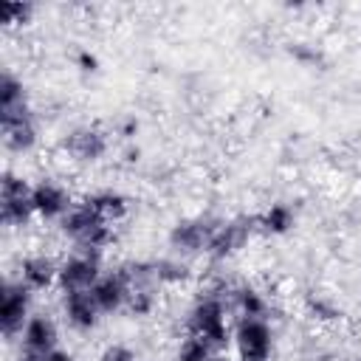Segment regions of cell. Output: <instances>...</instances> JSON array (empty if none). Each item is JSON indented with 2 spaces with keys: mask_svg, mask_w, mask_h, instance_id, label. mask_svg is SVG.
I'll use <instances>...</instances> for the list:
<instances>
[{
  "mask_svg": "<svg viewBox=\"0 0 361 361\" xmlns=\"http://www.w3.org/2000/svg\"><path fill=\"white\" fill-rule=\"evenodd\" d=\"M228 290L231 285L214 282L209 285L186 313V333L200 338L214 353L231 344V324H228Z\"/></svg>",
  "mask_w": 361,
  "mask_h": 361,
  "instance_id": "obj_1",
  "label": "cell"
},
{
  "mask_svg": "<svg viewBox=\"0 0 361 361\" xmlns=\"http://www.w3.org/2000/svg\"><path fill=\"white\" fill-rule=\"evenodd\" d=\"M62 234L82 251H104L113 240H116V231H113V223L102 220L96 212H90L85 203H76L59 223Z\"/></svg>",
  "mask_w": 361,
  "mask_h": 361,
  "instance_id": "obj_2",
  "label": "cell"
},
{
  "mask_svg": "<svg viewBox=\"0 0 361 361\" xmlns=\"http://www.w3.org/2000/svg\"><path fill=\"white\" fill-rule=\"evenodd\" d=\"M231 344L240 361H271L274 355V327L268 319L240 316L231 327Z\"/></svg>",
  "mask_w": 361,
  "mask_h": 361,
  "instance_id": "obj_3",
  "label": "cell"
},
{
  "mask_svg": "<svg viewBox=\"0 0 361 361\" xmlns=\"http://www.w3.org/2000/svg\"><path fill=\"white\" fill-rule=\"evenodd\" d=\"M31 183L14 172H3L0 178V220L6 228H25L34 220Z\"/></svg>",
  "mask_w": 361,
  "mask_h": 361,
  "instance_id": "obj_4",
  "label": "cell"
},
{
  "mask_svg": "<svg viewBox=\"0 0 361 361\" xmlns=\"http://www.w3.org/2000/svg\"><path fill=\"white\" fill-rule=\"evenodd\" d=\"M31 290L17 282V279H6L0 288V330L6 341L20 338L25 322L31 319Z\"/></svg>",
  "mask_w": 361,
  "mask_h": 361,
  "instance_id": "obj_5",
  "label": "cell"
},
{
  "mask_svg": "<svg viewBox=\"0 0 361 361\" xmlns=\"http://www.w3.org/2000/svg\"><path fill=\"white\" fill-rule=\"evenodd\" d=\"M102 257L99 251H73L59 262V274H56V288L62 293L71 290H90L99 276H102Z\"/></svg>",
  "mask_w": 361,
  "mask_h": 361,
  "instance_id": "obj_6",
  "label": "cell"
},
{
  "mask_svg": "<svg viewBox=\"0 0 361 361\" xmlns=\"http://www.w3.org/2000/svg\"><path fill=\"white\" fill-rule=\"evenodd\" d=\"M217 217H183L169 228V248L175 257H195V254H206L209 240L217 228Z\"/></svg>",
  "mask_w": 361,
  "mask_h": 361,
  "instance_id": "obj_7",
  "label": "cell"
},
{
  "mask_svg": "<svg viewBox=\"0 0 361 361\" xmlns=\"http://www.w3.org/2000/svg\"><path fill=\"white\" fill-rule=\"evenodd\" d=\"M257 231V217L251 214H240V217H228V220H220L212 240H209V248L206 254L214 259V262H223L228 257H234L248 240L251 234Z\"/></svg>",
  "mask_w": 361,
  "mask_h": 361,
  "instance_id": "obj_8",
  "label": "cell"
},
{
  "mask_svg": "<svg viewBox=\"0 0 361 361\" xmlns=\"http://www.w3.org/2000/svg\"><path fill=\"white\" fill-rule=\"evenodd\" d=\"M0 121H3V144L8 152L25 155L39 144V124L31 104L0 113Z\"/></svg>",
  "mask_w": 361,
  "mask_h": 361,
  "instance_id": "obj_9",
  "label": "cell"
},
{
  "mask_svg": "<svg viewBox=\"0 0 361 361\" xmlns=\"http://www.w3.org/2000/svg\"><path fill=\"white\" fill-rule=\"evenodd\" d=\"M31 203L37 220L42 223H62V217L76 206L71 192L54 178H39L37 183H31Z\"/></svg>",
  "mask_w": 361,
  "mask_h": 361,
  "instance_id": "obj_10",
  "label": "cell"
},
{
  "mask_svg": "<svg viewBox=\"0 0 361 361\" xmlns=\"http://www.w3.org/2000/svg\"><path fill=\"white\" fill-rule=\"evenodd\" d=\"M62 149L79 164H99L110 149V138L96 124H79V127L65 133Z\"/></svg>",
  "mask_w": 361,
  "mask_h": 361,
  "instance_id": "obj_11",
  "label": "cell"
},
{
  "mask_svg": "<svg viewBox=\"0 0 361 361\" xmlns=\"http://www.w3.org/2000/svg\"><path fill=\"white\" fill-rule=\"evenodd\" d=\"M90 293H93V299H96V305H99V310H102L104 316H113V313H118V310H127L130 276H127L124 265L116 268V271L102 274L99 282L90 288Z\"/></svg>",
  "mask_w": 361,
  "mask_h": 361,
  "instance_id": "obj_12",
  "label": "cell"
},
{
  "mask_svg": "<svg viewBox=\"0 0 361 361\" xmlns=\"http://www.w3.org/2000/svg\"><path fill=\"white\" fill-rule=\"evenodd\" d=\"M102 310L93 299L90 290H71V293H62V319L71 330L76 333H90L99 327L102 322Z\"/></svg>",
  "mask_w": 361,
  "mask_h": 361,
  "instance_id": "obj_13",
  "label": "cell"
},
{
  "mask_svg": "<svg viewBox=\"0 0 361 361\" xmlns=\"http://www.w3.org/2000/svg\"><path fill=\"white\" fill-rule=\"evenodd\" d=\"M56 344H59V327H56L54 316H48V313H31V319L25 322V327L20 333V350L23 353L45 355V353L56 350Z\"/></svg>",
  "mask_w": 361,
  "mask_h": 361,
  "instance_id": "obj_14",
  "label": "cell"
},
{
  "mask_svg": "<svg viewBox=\"0 0 361 361\" xmlns=\"http://www.w3.org/2000/svg\"><path fill=\"white\" fill-rule=\"evenodd\" d=\"M56 274H59V262H54L48 254H28L17 265V282H23L31 293L56 285Z\"/></svg>",
  "mask_w": 361,
  "mask_h": 361,
  "instance_id": "obj_15",
  "label": "cell"
},
{
  "mask_svg": "<svg viewBox=\"0 0 361 361\" xmlns=\"http://www.w3.org/2000/svg\"><path fill=\"white\" fill-rule=\"evenodd\" d=\"M82 203H85L90 212H96L102 220H107V223H118V220H124L127 212H130V200H127V195H121L118 189H96V192L85 195Z\"/></svg>",
  "mask_w": 361,
  "mask_h": 361,
  "instance_id": "obj_16",
  "label": "cell"
},
{
  "mask_svg": "<svg viewBox=\"0 0 361 361\" xmlns=\"http://www.w3.org/2000/svg\"><path fill=\"white\" fill-rule=\"evenodd\" d=\"M296 226V212L290 203L285 200H276L271 206H265L259 214H257V231L268 234V237H282L288 234L290 228Z\"/></svg>",
  "mask_w": 361,
  "mask_h": 361,
  "instance_id": "obj_17",
  "label": "cell"
},
{
  "mask_svg": "<svg viewBox=\"0 0 361 361\" xmlns=\"http://www.w3.org/2000/svg\"><path fill=\"white\" fill-rule=\"evenodd\" d=\"M228 305L240 313V316H248V319H265L268 316V299L265 293L257 288V285H231L228 290Z\"/></svg>",
  "mask_w": 361,
  "mask_h": 361,
  "instance_id": "obj_18",
  "label": "cell"
},
{
  "mask_svg": "<svg viewBox=\"0 0 361 361\" xmlns=\"http://www.w3.org/2000/svg\"><path fill=\"white\" fill-rule=\"evenodd\" d=\"M152 268H155V279L158 285H183L189 276H192V268L183 257H158L152 259Z\"/></svg>",
  "mask_w": 361,
  "mask_h": 361,
  "instance_id": "obj_19",
  "label": "cell"
},
{
  "mask_svg": "<svg viewBox=\"0 0 361 361\" xmlns=\"http://www.w3.org/2000/svg\"><path fill=\"white\" fill-rule=\"evenodd\" d=\"M25 104H28V93H25L23 79H17L11 71H3L0 73V113L17 110Z\"/></svg>",
  "mask_w": 361,
  "mask_h": 361,
  "instance_id": "obj_20",
  "label": "cell"
},
{
  "mask_svg": "<svg viewBox=\"0 0 361 361\" xmlns=\"http://www.w3.org/2000/svg\"><path fill=\"white\" fill-rule=\"evenodd\" d=\"M158 288L155 285H130V299H127V313L133 316H149L158 305Z\"/></svg>",
  "mask_w": 361,
  "mask_h": 361,
  "instance_id": "obj_21",
  "label": "cell"
},
{
  "mask_svg": "<svg viewBox=\"0 0 361 361\" xmlns=\"http://www.w3.org/2000/svg\"><path fill=\"white\" fill-rule=\"evenodd\" d=\"M175 361H220V358H214V350L206 347L200 338L186 336V338L180 341L178 353H175Z\"/></svg>",
  "mask_w": 361,
  "mask_h": 361,
  "instance_id": "obj_22",
  "label": "cell"
},
{
  "mask_svg": "<svg viewBox=\"0 0 361 361\" xmlns=\"http://www.w3.org/2000/svg\"><path fill=\"white\" fill-rule=\"evenodd\" d=\"M34 14L31 3H0V25L11 28V25H25Z\"/></svg>",
  "mask_w": 361,
  "mask_h": 361,
  "instance_id": "obj_23",
  "label": "cell"
},
{
  "mask_svg": "<svg viewBox=\"0 0 361 361\" xmlns=\"http://www.w3.org/2000/svg\"><path fill=\"white\" fill-rule=\"evenodd\" d=\"M307 313L316 319V322H336L341 316V310L327 299V296H310L307 299Z\"/></svg>",
  "mask_w": 361,
  "mask_h": 361,
  "instance_id": "obj_24",
  "label": "cell"
},
{
  "mask_svg": "<svg viewBox=\"0 0 361 361\" xmlns=\"http://www.w3.org/2000/svg\"><path fill=\"white\" fill-rule=\"evenodd\" d=\"M99 361H138V355L127 344H110V347L102 350Z\"/></svg>",
  "mask_w": 361,
  "mask_h": 361,
  "instance_id": "obj_25",
  "label": "cell"
},
{
  "mask_svg": "<svg viewBox=\"0 0 361 361\" xmlns=\"http://www.w3.org/2000/svg\"><path fill=\"white\" fill-rule=\"evenodd\" d=\"M73 62H76V68L82 73H96L99 71V56L93 51H87V48H79L76 56H73Z\"/></svg>",
  "mask_w": 361,
  "mask_h": 361,
  "instance_id": "obj_26",
  "label": "cell"
},
{
  "mask_svg": "<svg viewBox=\"0 0 361 361\" xmlns=\"http://www.w3.org/2000/svg\"><path fill=\"white\" fill-rule=\"evenodd\" d=\"M290 54H293V59H299V62H307V65H313V62L319 59V54H316L313 48H307L305 42H296V45L290 48Z\"/></svg>",
  "mask_w": 361,
  "mask_h": 361,
  "instance_id": "obj_27",
  "label": "cell"
},
{
  "mask_svg": "<svg viewBox=\"0 0 361 361\" xmlns=\"http://www.w3.org/2000/svg\"><path fill=\"white\" fill-rule=\"evenodd\" d=\"M118 133H121L124 138H133V135L138 133V121H135V118H124V121L118 124Z\"/></svg>",
  "mask_w": 361,
  "mask_h": 361,
  "instance_id": "obj_28",
  "label": "cell"
},
{
  "mask_svg": "<svg viewBox=\"0 0 361 361\" xmlns=\"http://www.w3.org/2000/svg\"><path fill=\"white\" fill-rule=\"evenodd\" d=\"M42 361H76V358H73L68 350H59V347H56V350L45 353V358H42Z\"/></svg>",
  "mask_w": 361,
  "mask_h": 361,
  "instance_id": "obj_29",
  "label": "cell"
},
{
  "mask_svg": "<svg viewBox=\"0 0 361 361\" xmlns=\"http://www.w3.org/2000/svg\"><path fill=\"white\" fill-rule=\"evenodd\" d=\"M138 158H141V149H138V147H130V149L124 152V161H127V164H135Z\"/></svg>",
  "mask_w": 361,
  "mask_h": 361,
  "instance_id": "obj_30",
  "label": "cell"
},
{
  "mask_svg": "<svg viewBox=\"0 0 361 361\" xmlns=\"http://www.w3.org/2000/svg\"><path fill=\"white\" fill-rule=\"evenodd\" d=\"M237 361H240V358H237Z\"/></svg>",
  "mask_w": 361,
  "mask_h": 361,
  "instance_id": "obj_31",
  "label": "cell"
}]
</instances>
